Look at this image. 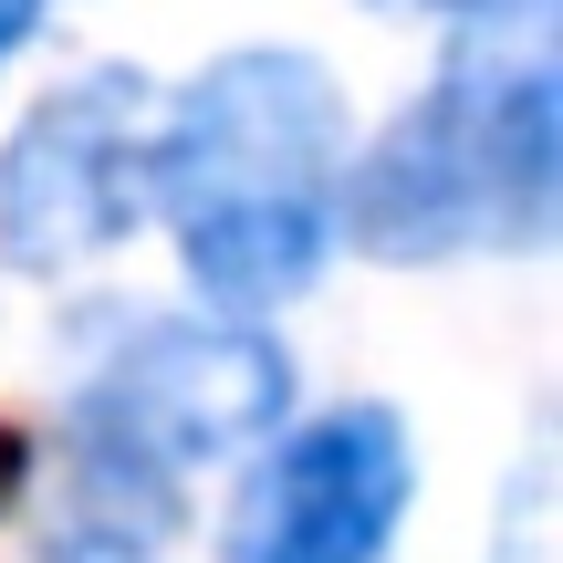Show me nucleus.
<instances>
[{
    "instance_id": "obj_2",
    "label": "nucleus",
    "mask_w": 563,
    "mask_h": 563,
    "mask_svg": "<svg viewBox=\"0 0 563 563\" xmlns=\"http://www.w3.org/2000/svg\"><path fill=\"white\" fill-rule=\"evenodd\" d=\"M334 241L386 272L439 262H532L563 241V74L543 53H511L481 32L460 63L418 84V104L386 115L365 157H344Z\"/></svg>"
},
{
    "instance_id": "obj_4",
    "label": "nucleus",
    "mask_w": 563,
    "mask_h": 563,
    "mask_svg": "<svg viewBox=\"0 0 563 563\" xmlns=\"http://www.w3.org/2000/svg\"><path fill=\"white\" fill-rule=\"evenodd\" d=\"M241 460L251 470L230 481L220 563H386L418 511V439L376 397L272 418Z\"/></svg>"
},
{
    "instance_id": "obj_9",
    "label": "nucleus",
    "mask_w": 563,
    "mask_h": 563,
    "mask_svg": "<svg viewBox=\"0 0 563 563\" xmlns=\"http://www.w3.org/2000/svg\"><path fill=\"white\" fill-rule=\"evenodd\" d=\"M74 563H136V553H104V543H84V553H74Z\"/></svg>"
},
{
    "instance_id": "obj_3",
    "label": "nucleus",
    "mask_w": 563,
    "mask_h": 563,
    "mask_svg": "<svg viewBox=\"0 0 563 563\" xmlns=\"http://www.w3.org/2000/svg\"><path fill=\"white\" fill-rule=\"evenodd\" d=\"M272 418H292V355L262 313H115V344L74 386V481L95 543H157L188 470L241 460Z\"/></svg>"
},
{
    "instance_id": "obj_5",
    "label": "nucleus",
    "mask_w": 563,
    "mask_h": 563,
    "mask_svg": "<svg viewBox=\"0 0 563 563\" xmlns=\"http://www.w3.org/2000/svg\"><path fill=\"white\" fill-rule=\"evenodd\" d=\"M146 125L157 84L136 63H84L0 146V272L63 282L146 230Z\"/></svg>"
},
{
    "instance_id": "obj_1",
    "label": "nucleus",
    "mask_w": 563,
    "mask_h": 563,
    "mask_svg": "<svg viewBox=\"0 0 563 563\" xmlns=\"http://www.w3.org/2000/svg\"><path fill=\"white\" fill-rule=\"evenodd\" d=\"M344 84L292 42H241L199 63L146 125V220H167L178 272L220 313H282L334 262L344 209Z\"/></svg>"
},
{
    "instance_id": "obj_7",
    "label": "nucleus",
    "mask_w": 563,
    "mask_h": 563,
    "mask_svg": "<svg viewBox=\"0 0 563 563\" xmlns=\"http://www.w3.org/2000/svg\"><path fill=\"white\" fill-rule=\"evenodd\" d=\"M53 11H63V0H0V74L21 63V42H32V32H42Z\"/></svg>"
},
{
    "instance_id": "obj_8",
    "label": "nucleus",
    "mask_w": 563,
    "mask_h": 563,
    "mask_svg": "<svg viewBox=\"0 0 563 563\" xmlns=\"http://www.w3.org/2000/svg\"><path fill=\"white\" fill-rule=\"evenodd\" d=\"M21 470H32V449H21L11 428H0V511H11V490H21Z\"/></svg>"
},
{
    "instance_id": "obj_6",
    "label": "nucleus",
    "mask_w": 563,
    "mask_h": 563,
    "mask_svg": "<svg viewBox=\"0 0 563 563\" xmlns=\"http://www.w3.org/2000/svg\"><path fill=\"white\" fill-rule=\"evenodd\" d=\"M376 11H397V21H439V32L481 42V32H532L553 0H376Z\"/></svg>"
}]
</instances>
